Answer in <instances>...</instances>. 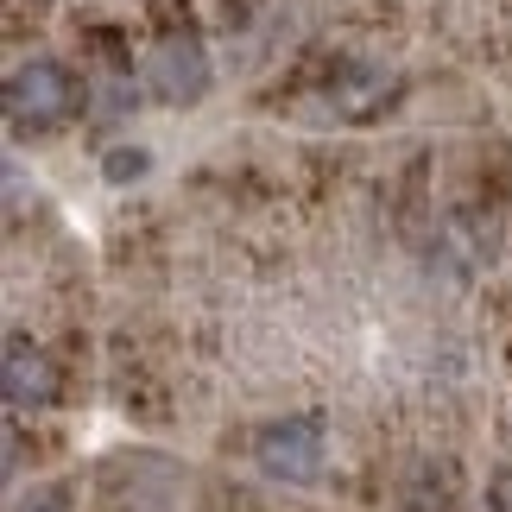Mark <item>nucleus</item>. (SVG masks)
Returning a JSON list of instances; mask_svg holds the SVG:
<instances>
[{"label": "nucleus", "instance_id": "1", "mask_svg": "<svg viewBox=\"0 0 512 512\" xmlns=\"http://www.w3.org/2000/svg\"><path fill=\"white\" fill-rule=\"evenodd\" d=\"M0 102H7V121L19 133H51L83 108V83H76V70L57 64V57H26V64L7 70Z\"/></svg>", "mask_w": 512, "mask_h": 512}, {"label": "nucleus", "instance_id": "2", "mask_svg": "<svg viewBox=\"0 0 512 512\" xmlns=\"http://www.w3.org/2000/svg\"><path fill=\"white\" fill-rule=\"evenodd\" d=\"M253 462L266 468L272 481H317L323 475V424L317 418H272L260 437H253Z\"/></svg>", "mask_w": 512, "mask_h": 512}, {"label": "nucleus", "instance_id": "3", "mask_svg": "<svg viewBox=\"0 0 512 512\" xmlns=\"http://www.w3.org/2000/svg\"><path fill=\"white\" fill-rule=\"evenodd\" d=\"M203 89H209V51L190 32H165L159 51H152V95L171 108H190L203 102Z\"/></svg>", "mask_w": 512, "mask_h": 512}, {"label": "nucleus", "instance_id": "4", "mask_svg": "<svg viewBox=\"0 0 512 512\" xmlns=\"http://www.w3.org/2000/svg\"><path fill=\"white\" fill-rule=\"evenodd\" d=\"M51 392H57V367H51V354L26 342V336H7V405H51Z\"/></svg>", "mask_w": 512, "mask_h": 512}, {"label": "nucleus", "instance_id": "5", "mask_svg": "<svg viewBox=\"0 0 512 512\" xmlns=\"http://www.w3.org/2000/svg\"><path fill=\"white\" fill-rule=\"evenodd\" d=\"M108 177H114V184H133V177H146V152L140 146H121V152H108Z\"/></svg>", "mask_w": 512, "mask_h": 512}, {"label": "nucleus", "instance_id": "6", "mask_svg": "<svg viewBox=\"0 0 512 512\" xmlns=\"http://www.w3.org/2000/svg\"><path fill=\"white\" fill-rule=\"evenodd\" d=\"M13 512H70V500H64V487H32Z\"/></svg>", "mask_w": 512, "mask_h": 512}, {"label": "nucleus", "instance_id": "7", "mask_svg": "<svg viewBox=\"0 0 512 512\" xmlns=\"http://www.w3.org/2000/svg\"><path fill=\"white\" fill-rule=\"evenodd\" d=\"M487 512H512V468H500V475L487 481Z\"/></svg>", "mask_w": 512, "mask_h": 512}]
</instances>
